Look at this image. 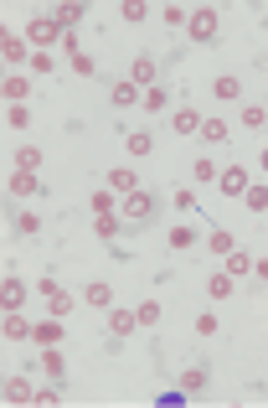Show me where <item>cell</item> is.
I'll return each mask as SVG.
<instances>
[{
	"instance_id": "obj_19",
	"label": "cell",
	"mask_w": 268,
	"mask_h": 408,
	"mask_svg": "<svg viewBox=\"0 0 268 408\" xmlns=\"http://www.w3.org/2000/svg\"><path fill=\"white\" fill-rule=\"evenodd\" d=\"M207 295L211 300H232V274H211V279H207Z\"/></svg>"
},
{
	"instance_id": "obj_5",
	"label": "cell",
	"mask_w": 268,
	"mask_h": 408,
	"mask_svg": "<svg viewBox=\"0 0 268 408\" xmlns=\"http://www.w3.org/2000/svg\"><path fill=\"white\" fill-rule=\"evenodd\" d=\"M217 187H222L227 196H248V170H243V166L222 170V176H217Z\"/></svg>"
},
{
	"instance_id": "obj_34",
	"label": "cell",
	"mask_w": 268,
	"mask_h": 408,
	"mask_svg": "<svg viewBox=\"0 0 268 408\" xmlns=\"http://www.w3.org/2000/svg\"><path fill=\"white\" fill-rule=\"evenodd\" d=\"M207 388V367H191V372H186V393H201Z\"/></svg>"
},
{
	"instance_id": "obj_24",
	"label": "cell",
	"mask_w": 268,
	"mask_h": 408,
	"mask_svg": "<svg viewBox=\"0 0 268 408\" xmlns=\"http://www.w3.org/2000/svg\"><path fill=\"white\" fill-rule=\"evenodd\" d=\"M0 52H6V62H21L26 57V42H21V36H0Z\"/></svg>"
},
{
	"instance_id": "obj_12",
	"label": "cell",
	"mask_w": 268,
	"mask_h": 408,
	"mask_svg": "<svg viewBox=\"0 0 268 408\" xmlns=\"http://www.w3.org/2000/svg\"><path fill=\"white\" fill-rule=\"evenodd\" d=\"M109 99H114V109H129V103H140L144 94H140L134 83H114V88H109Z\"/></svg>"
},
{
	"instance_id": "obj_6",
	"label": "cell",
	"mask_w": 268,
	"mask_h": 408,
	"mask_svg": "<svg viewBox=\"0 0 268 408\" xmlns=\"http://www.w3.org/2000/svg\"><path fill=\"white\" fill-rule=\"evenodd\" d=\"M42 289H47V315H57V321H62V315L73 310V295H67V289H57V284H52V279H47Z\"/></svg>"
},
{
	"instance_id": "obj_9",
	"label": "cell",
	"mask_w": 268,
	"mask_h": 408,
	"mask_svg": "<svg viewBox=\"0 0 268 408\" xmlns=\"http://www.w3.org/2000/svg\"><path fill=\"white\" fill-rule=\"evenodd\" d=\"M52 21H57L62 31H73V26L83 21V0H62V6H57V16H52Z\"/></svg>"
},
{
	"instance_id": "obj_3",
	"label": "cell",
	"mask_w": 268,
	"mask_h": 408,
	"mask_svg": "<svg viewBox=\"0 0 268 408\" xmlns=\"http://www.w3.org/2000/svg\"><path fill=\"white\" fill-rule=\"evenodd\" d=\"M26 36H31V42H36V47H57V42H62V36H67V31H62V26H57V21H52V16H36L31 26H26Z\"/></svg>"
},
{
	"instance_id": "obj_15",
	"label": "cell",
	"mask_w": 268,
	"mask_h": 408,
	"mask_svg": "<svg viewBox=\"0 0 268 408\" xmlns=\"http://www.w3.org/2000/svg\"><path fill=\"white\" fill-rule=\"evenodd\" d=\"M6 403H36V393L26 388V377H10L6 383Z\"/></svg>"
},
{
	"instance_id": "obj_21",
	"label": "cell",
	"mask_w": 268,
	"mask_h": 408,
	"mask_svg": "<svg viewBox=\"0 0 268 408\" xmlns=\"http://www.w3.org/2000/svg\"><path fill=\"white\" fill-rule=\"evenodd\" d=\"M26 336H31V326H26L21 315L10 310V315H6V341H26Z\"/></svg>"
},
{
	"instance_id": "obj_27",
	"label": "cell",
	"mask_w": 268,
	"mask_h": 408,
	"mask_svg": "<svg viewBox=\"0 0 268 408\" xmlns=\"http://www.w3.org/2000/svg\"><path fill=\"white\" fill-rule=\"evenodd\" d=\"M10 187H16L21 196H31V191H36V170H16V176H10Z\"/></svg>"
},
{
	"instance_id": "obj_35",
	"label": "cell",
	"mask_w": 268,
	"mask_h": 408,
	"mask_svg": "<svg viewBox=\"0 0 268 408\" xmlns=\"http://www.w3.org/2000/svg\"><path fill=\"white\" fill-rule=\"evenodd\" d=\"M16 228L26 233V238H31V233H42V217H36V212H21V217H16Z\"/></svg>"
},
{
	"instance_id": "obj_17",
	"label": "cell",
	"mask_w": 268,
	"mask_h": 408,
	"mask_svg": "<svg viewBox=\"0 0 268 408\" xmlns=\"http://www.w3.org/2000/svg\"><path fill=\"white\" fill-rule=\"evenodd\" d=\"M176 135H201V114L196 109H176Z\"/></svg>"
},
{
	"instance_id": "obj_18",
	"label": "cell",
	"mask_w": 268,
	"mask_h": 408,
	"mask_svg": "<svg viewBox=\"0 0 268 408\" xmlns=\"http://www.w3.org/2000/svg\"><path fill=\"white\" fill-rule=\"evenodd\" d=\"M42 372H52V377H67V357H62L57 347H47V351H42Z\"/></svg>"
},
{
	"instance_id": "obj_16",
	"label": "cell",
	"mask_w": 268,
	"mask_h": 408,
	"mask_svg": "<svg viewBox=\"0 0 268 408\" xmlns=\"http://www.w3.org/2000/svg\"><path fill=\"white\" fill-rule=\"evenodd\" d=\"M227 135H232V129H227V119H201V140H207V145H222Z\"/></svg>"
},
{
	"instance_id": "obj_39",
	"label": "cell",
	"mask_w": 268,
	"mask_h": 408,
	"mask_svg": "<svg viewBox=\"0 0 268 408\" xmlns=\"http://www.w3.org/2000/svg\"><path fill=\"white\" fill-rule=\"evenodd\" d=\"M10 124L26 129V124H31V109H26V103H16V109H10Z\"/></svg>"
},
{
	"instance_id": "obj_25",
	"label": "cell",
	"mask_w": 268,
	"mask_h": 408,
	"mask_svg": "<svg viewBox=\"0 0 268 408\" xmlns=\"http://www.w3.org/2000/svg\"><path fill=\"white\" fill-rule=\"evenodd\" d=\"M191 176H196V181H217V176H222V166H217V161H207V155H201V161L191 166Z\"/></svg>"
},
{
	"instance_id": "obj_38",
	"label": "cell",
	"mask_w": 268,
	"mask_h": 408,
	"mask_svg": "<svg viewBox=\"0 0 268 408\" xmlns=\"http://www.w3.org/2000/svg\"><path fill=\"white\" fill-rule=\"evenodd\" d=\"M196 331H201V336H217L222 326H217V315H196Z\"/></svg>"
},
{
	"instance_id": "obj_36",
	"label": "cell",
	"mask_w": 268,
	"mask_h": 408,
	"mask_svg": "<svg viewBox=\"0 0 268 408\" xmlns=\"http://www.w3.org/2000/svg\"><path fill=\"white\" fill-rule=\"evenodd\" d=\"M73 73H83V78H93V73H98V62H93L88 52H77V57H73Z\"/></svg>"
},
{
	"instance_id": "obj_37",
	"label": "cell",
	"mask_w": 268,
	"mask_h": 408,
	"mask_svg": "<svg viewBox=\"0 0 268 408\" xmlns=\"http://www.w3.org/2000/svg\"><path fill=\"white\" fill-rule=\"evenodd\" d=\"M6 99H10V103L26 99V78H6Z\"/></svg>"
},
{
	"instance_id": "obj_11",
	"label": "cell",
	"mask_w": 268,
	"mask_h": 408,
	"mask_svg": "<svg viewBox=\"0 0 268 408\" xmlns=\"http://www.w3.org/2000/svg\"><path fill=\"white\" fill-rule=\"evenodd\" d=\"M6 310H21V300H26V284H21V274H6Z\"/></svg>"
},
{
	"instance_id": "obj_1",
	"label": "cell",
	"mask_w": 268,
	"mask_h": 408,
	"mask_svg": "<svg viewBox=\"0 0 268 408\" xmlns=\"http://www.w3.org/2000/svg\"><path fill=\"white\" fill-rule=\"evenodd\" d=\"M186 26H191V42H201V47H211V42H217V10H211V6H201V10H191V21H186Z\"/></svg>"
},
{
	"instance_id": "obj_2",
	"label": "cell",
	"mask_w": 268,
	"mask_h": 408,
	"mask_svg": "<svg viewBox=\"0 0 268 408\" xmlns=\"http://www.w3.org/2000/svg\"><path fill=\"white\" fill-rule=\"evenodd\" d=\"M124 212H129V222H155V212H160V196L155 191H129V202H124Z\"/></svg>"
},
{
	"instance_id": "obj_14",
	"label": "cell",
	"mask_w": 268,
	"mask_h": 408,
	"mask_svg": "<svg viewBox=\"0 0 268 408\" xmlns=\"http://www.w3.org/2000/svg\"><path fill=\"white\" fill-rule=\"evenodd\" d=\"M134 326H140V315H134V310H114V315H109V331H114V336H129Z\"/></svg>"
},
{
	"instance_id": "obj_29",
	"label": "cell",
	"mask_w": 268,
	"mask_h": 408,
	"mask_svg": "<svg viewBox=\"0 0 268 408\" xmlns=\"http://www.w3.org/2000/svg\"><path fill=\"white\" fill-rule=\"evenodd\" d=\"M268 124V114L258 109V103H248V109H243V129H263Z\"/></svg>"
},
{
	"instance_id": "obj_28",
	"label": "cell",
	"mask_w": 268,
	"mask_h": 408,
	"mask_svg": "<svg viewBox=\"0 0 268 408\" xmlns=\"http://www.w3.org/2000/svg\"><path fill=\"white\" fill-rule=\"evenodd\" d=\"M243 202L253 207V212H268V187H248V196Z\"/></svg>"
},
{
	"instance_id": "obj_8",
	"label": "cell",
	"mask_w": 268,
	"mask_h": 408,
	"mask_svg": "<svg viewBox=\"0 0 268 408\" xmlns=\"http://www.w3.org/2000/svg\"><path fill=\"white\" fill-rule=\"evenodd\" d=\"M31 341H42V347H57V341H62V321H57V315H47L42 326H31Z\"/></svg>"
},
{
	"instance_id": "obj_41",
	"label": "cell",
	"mask_w": 268,
	"mask_h": 408,
	"mask_svg": "<svg viewBox=\"0 0 268 408\" xmlns=\"http://www.w3.org/2000/svg\"><path fill=\"white\" fill-rule=\"evenodd\" d=\"M165 26H186V10L181 6H165Z\"/></svg>"
},
{
	"instance_id": "obj_31",
	"label": "cell",
	"mask_w": 268,
	"mask_h": 408,
	"mask_svg": "<svg viewBox=\"0 0 268 408\" xmlns=\"http://www.w3.org/2000/svg\"><path fill=\"white\" fill-rule=\"evenodd\" d=\"M16 166H21V170H36V166H42V150H36V145H26V150L16 155Z\"/></svg>"
},
{
	"instance_id": "obj_33",
	"label": "cell",
	"mask_w": 268,
	"mask_h": 408,
	"mask_svg": "<svg viewBox=\"0 0 268 408\" xmlns=\"http://www.w3.org/2000/svg\"><path fill=\"white\" fill-rule=\"evenodd\" d=\"M150 16V6H144V0H124V21H144Z\"/></svg>"
},
{
	"instance_id": "obj_13",
	"label": "cell",
	"mask_w": 268,
	"mask_h": 408,
	"mask_svg": "<svg viewBox=\"0 0 268 408\" xmlns=\"http://www.w3.org/2000/svg\"><path fill=\"white\" fill-rule=\"evenodd\" d=\"M211 94H217L222 103H227V99H237V94H243V78H232V73H222V78H217V83H211Z\"/></svg>"
},
{
	"instance_id": "obj_23",
	"label": "cell",
	"mask_w": 268,
	"mask_h": 408,
	"mask_svg": "<svg viewBox=\"0 0 268 408\" xmlns=\"http://www.w3.org/2000/svg\"><path fill=\"white\" fill-rule=\"evenodd\" d=\"M207 248H211V254H222V258H227V254H232L237 243H232V233H222V228H217V233L207 238Z\"/></svg>"
},
{
	"instance_id": "obj_30",
	"label": "cell",
	"mask_w": 268,
	"mask_h": 408,
	"mask_svg": "<svg viewBox=\"0 0 268 408\" xmlns=\"http://www.w3.org/2000/svg\"><path fill=\"white\" fill-rule=\"evenodd\" d=\"M109 300H114V289H109V284H88V305H98V310H103Z\"/></svg>"
},
{
	"instance_id": "obj_22",
	"label": "cell",
	"mask_w": 268,
	"mask_h": 408,
	"mask_svg": "<svg viewBox=\"0 0 268 408\" xmlns=\"http://www.w3.org/2000/svg\"><path fill=\"white\" fill-rule=\"evenodd\" d=\"M144 109H150V114H160V109H165V103H170V94H165V88H144Z\"/></svg>"
},
{
	"instance_id": "obj_32",
	"label": "cell",
	"mask_w": 268,
	"mask_h": 408,
	"mask_svg": "<svg viewBox=\"0 0 268 408\" xmlns=\"http://www.w3.org/2000/svg\"><path fill=\"white\" fill-rule=\"evenodd\" d=\"M134 315H140V326H160V305H155V300H144Z\"/></svg>"
},
{
	"instance_id": "obj_42",
	"label": "cell",
	"mask_w": 268,
	"mask_h": 408,
	"mask_svg": "<svg viewBox=\"0 0 268 408\" xmlns=\"http://www.w3.org/2000/svg\"><path fill=\"white\" fill-rule=\"evenodd\" d=\"M263 170H268V150H263Z\"/></svg>"
},
{
	"instance_id": "obj_20",
	"label": "cell",
	"mask_w": 268,
	"mask_h": 408,
	"mask_svg": "<svg viewBox=\"0 0 268 408\" xmlns=\"http://www.w3.org/2000/svg\"><path fill=\"white\" fill-rule=\"evenodd\" d=\"M227 274H232V279H237V274H253V258L243 254V248H232V254H227Z\"/></svg>"
},
{
	"instance_id": "obj_7",
	"label": "cell",
	"mask_w": 268,
	"mask_h": 408,
	"mask_svg": "<svg viewBox=\"0 0 268 408\" xmlns=\"http://www.w3.org/2000/svg\"><path fill=\"white\" fill-rule=\"evenodd\" d=\"M129 155H134V161H144V155H155V135H150V129H129Z\"/></svg>"
},
{
	"instance_id": "obj_26",
	"label": "cell",
	"mask_w": 268,
	"mask_h": 408,
	"mask_svg": "<svg viewBox=\"0 0 268 408\" xmlns=\"http://www.w3.org/2000/svg\"><path fill=\"white\" fill-rule=\"evenodd\" d=\"M170 248H181V254H191V248H196V233H191V228H170Z\"/></svg>"
},
{
	"instance_id": "obj_10",
	"label": "cell",
	"mask_w": 268,
	"mask_h": 408,
	"mask_svg": "<svg viewBox=\"0 0 268 408\" xmlns=\"http://www.w3.org/2000/svg\"><path fill=\"white\" fill-rule=\"evenodd\" d=\"M109 187L129 196V191H140V176H134V170H129V166H114V170H109Z\"/></svg>"
},
{
	"instance_id": "obj_40",
	"label": "cell",
	"mask_w": 268,
	"mask_h": 408,
	"mask_svg": "<svg viewBox=\"0 0 268 408\" xmlns=\"http://www.w3.org/2000/svg\"><path fill=\"white\" fill-rule=\"evenodd\" d=\"M114 233H119V222H114V212H109V217H98V238H114Z\"/></svg>"
},
{
	"instance_id": "obj_4",
	"label": "cell",
	"mask_w": 268,
	"mask_h": 408,
	"mask_svg": "<svg viewBox=\"0 0 268 408\" xmlns=\"http://www.w3.org/2000/svg\"><path fill=\"white\" fill-rule=\"evenodd\" d=\"M129 83L140 88V94H144V88H155V57H134L129 62Z\"/></svg>"
}]
</instances>
